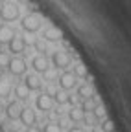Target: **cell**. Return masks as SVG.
Returning <instances> with one entry per match:
<instances>
[{
    "mask_svg": "<svg viewBox=\"0 0 131 132\" xmlns=\"http://www.w3.org/2000/svg\"><path fill=\"white\" fill-rule=\"evenodd\" d=\"M41 132H61V125L56 123V121H50V123H46V125L43 127Z\"/></svg>",
    "mask_w": 131,
    "mask_h": 132,
    "instance_id": "21",
    "label": "cell"
},
{
    "mask_svg": "<svg viewBox=\"0 0 131 132\" xmlns=\"http://www.w3.org/2000/svg\"><path fill=\"white\" fill-rule=\"evenodd\" d=\"M41 26H43V19H41L39 13H28L20 20V28L26 33H37L41 29Z\"/></svg>",
    "mask_w": 131,
    "mask_h": 132,
    "instance_id": "1",
    "label": "cell"
},
{
    "mask_svg": "<svg viewBox=\"0 0 131 132\" xmlns=\"http://www.w3.org/2000/svg\"><path fill=\"white\" fill-rule=\"evenodd\" d=\"M13 90V85H11V81L6 79V77H0V99H4L11 94Z\"/></svg>",
    "mask_w": 131,
    "mask_h": 132,
    "instance_id": "16",
    "label": "cell"
},
{
    "mask_svg": "<svg viewBox=\"0 0 131 132\" xmlns=\"http://www.w3.org/2000/svg\"><path fill=\"white\" fill-rule=\"evenodd\" d=\"M20 16V7L17 4H4L0 7V19L4 22H15Z\"/></svg>",
    "mask_w": 131,
    "mask_h": 132,
    "instance_id": "3",
    "label": "cell"
},
{
    "mask_svg": "<svg viewBox=\"0 0 131 132\" xmlns=\"http://www.w3.org/2000/svg\"><path fill=\"white\" fill-rule=\"evenodd\" d=\"M94 106H96V103L92 101V97H91V99H85V101H83V105H81V110L87 114V112H92Z\"/></svg>",
    "mask_w": 131,
    "mask_h": 132,
    "instance_id": "24",
    "label": "cell"
},
{
    "mask_svg": "<svg viewBox=\"0 0 131 132\" xmlns=\"http://www.w3.org/2000/svg\"><path fill=\"white\" fill-rule=\"evenodd\" d=\"M19 2H20V4H28V2H30V0H19Z\"/></svg>",
    "mask_w": 131,
    "mask_h": 132,
    "instance_id": "31",
    "label": "cell"
},
{
    "mask_svg": "<svg viewBox=\"0 0 131 132\" xmlns=\"http://www.w3.org/2000/svg\"><path fill=\"white\" fill-rule=\"evenodd\" d=\"M13 132H26V130H24V128H15Z\"/></svg>",
    "mask_w": 131,
    "mask_h": 132,
    "instance_id": "30",
    "label": "cell"
},
{
    "mask_svg": "<svg viewBox=\"0 0 131 132\" xmlns=\"http://www.w3.org/2000/svg\"><path fill=\"white\" fill-rule=\"evenodd\" d=\"M13 130L15 128H13L9 119H2V121H0V132H13Z\"/></svg>",
    "mask_w": 131,
    "mask_h": 132,
    "instance_id": "25",
    "label": "cell"
},
{
    "mask_svg": "<svg viewBox=\"0 0 131 132\" xmlns=\"http://www.w3.org/2000/svg\"><path fill=\"white\" fill-rule=\"evenodd\" d=\"M52 64L57 70H67L72 64V57L68 55V52H65V50H56L52 53Z\"/></svg>",
    "mask_w": 131,
    "mask_h": 132,
    "instance_id": "2",
    "label": "cell"
},
{
    "mask_svg": "<svg viewBox=\"0 0 131 132\" xmlns=\"http://www.w3.org/2000/svg\"><path fill=\"white\" fill-rule=\"evenodd\" d=\"M61 39H63V33H61V29L56 28V26H48V28L43 31V40H44V42H59Z\"/></svg>",
    "mask_w": 131,
    "mask_h": 132,
    "instance_id": "11",
    "label": "cell"
},
{
    "mask_svg": "<svg viewBox=\"0 0 131 132\" xmlns=\"http://www.w3.org/2000/svg\"><path fill=\"white\" fill-rule=\"evenodd\" d=\"M19 121L28 128V127H35V123H37V114H35V110L31 108V106H22V110H20V116H19Z\"/></svg>",
    "mask_w": 131,
    "mask_h": 132,
    "instance_id": "4",
    "label": "cell"
},
{
    "mask_svg": "<svg viewBox=\"0 0 131 132\" xmlns=\"http://www.w3.org/2000/svg\"><path fill=\"white\" fill-rule=\"evenodd\" d=\"M26 132H41V130H39L37 127H28V128H26Z\"/></svg>",
    "mask_w": 131,
    "mask_h": 132,
    "instance_id": "29",
    "label": "cell"
},
{
    "mask_svg": "<svg viewBox=\"0 0 131 132\" xmlns=\"http://www.w3.org/2000/svg\"><path fill=\"white\" fill-rule=\"evenodd\" d=\"M68 132H87V130H85V128H81V127H72Z\"/></svg>",
    "mask_w": 131,
    "mask_h": 132,
    "instance_id": "28",
    "label": "cell"
},
{
    "mask_svg": "<svg viewBox=\"0 0 131 132\" xmlns=\"http://www.w3.org/2000/svg\"><path fill=\"white\" fill-rule=\"evenodd\" d=\"M83 118H85V112L81 110V106H72V108L68 110V119H70L72 123H81V121H83Z\"/></svg>",
    "mask_w": 131,
    "mask_h": 132,
    "instance_id": "14",
    "label": "cell"
},
{
    "mask_svg": "<svg viewBox=\"0 0 131 132\" xmlns=\"http://www.w3.org/2000/svg\"><path fill=\"white\" fill-rule=\"evenodd\" d=\"M8 70L11 75L15 77H19V75H26V70H28V66H26V61L22 57H15L9 61V66H8Z\"/></svg>",
    "mask_w": 131,
    "mask_h": 132,
    "instance_id": "5",
    "label": "cell"
},
{
    "mask_svg": "<svg viewBox=\"0 0 131 132\" xmlns=\"http://www.w3.org/2000/svg\"><path fill=\"white\" fill-rule=\"evenodd\" d=\"M92 116H94V119H105V106L104 105H96L92 108Z\"/></svg>",
    "mask_w": 131,
    "mask_h": 132,
    "instance_id": "20",
    "label": "cell"
},
{
    "mask_svg": "<svg viewBox=\"0 0 131 132\" xmlns=\"http://www.w3.org/2000/svg\"><path fill=\"white\" fill-rule=\"evenodd\" d=\"M8 48H9V52H11L13 55H20V53H24V50H26V40H24V37L15 35V37L11 39V42L8 44Z\"/></svg>",
    "mask_w": 131,
    "mask_h": 132,
    "instance_id": "12",
    "label": "cell"
},
{
    "mask_svg": "<svg viewBox=\"0 0 131 132\" xmlns=\"http://www.w3.org/2000/svg\"><path fill=\"white\" fill-rule=\"evenodd\" d=\"M76 101H78V97H76V95H72V94H68V103H70L72 106H78V105H76Z\"/></svg>",
    "mask_w": 131,
    "mask_h": 132,
    "instance_id": "27",
    "label": "cell"
},
{
    "mask_svg": "<svg viewBox=\"0 0 131 132\" xmlns=\"http://www.w3.org/2000/svg\"><path fill=\"white\" fill-rule=\"evenodd\" d=\"M52 97H54V103H57V105H67V103H68V94H67V92L57 90Z\"/></svg>",
    "mask_w": 131,
    "mask_h": 132,
    "instance_id": "19",
    "label": "cell"
},
{
    "mask_svg": "<svg viewBox=\"0 0 131 132\" xmlns=\"http://www.w3.org/2000/svg\"><path fill=\"white\" fill-rule=\"evenodd\" d=\"M31 68H33L37 73H46L50 70V62H48L46 55H35L31 59Z\"/></svg>",
    "mask_w": 131,
    "mask_h": 132,
    "instance_id": "9",
    "label": "cell"
},
{
    "mask_svg": "<svg viewBox=\"0 0 131 132\" xmlns=\"http://www.w3.org/2000/svg\"><path fill=\"white\" fill-rule=\"evenodd\" d=\"M22 85H24L30 92H37V90L43 88V79H41L39 75H35V73H26Z\"/></svg>",
    "mask_w": 131,
    "mask_h": 132,
    "instance_id": "8",
    "label": "cell"
},
{
    "mask_svg": "<svg viewBox=\"0 0 131 132\" xmlns=\"http://www.w3.org/2000/svg\"><path fill=\"white\" fill-rule=\"evenodd\" d=\"M57 82H59V88H61V90H72V88H76L78 77H76L72 72H63V73L57 77Z\"/></svg>",
    "mask_w": 131,
    "mask_h": 132,
    "instance_id": "6",
    "label": "cell"
},
{
    "mask_svg": "<svg viewBox=\"0 0 131 132\" xmlns=\"http://www.w3.org/2000/svg\"><path fill=\"white\" fill-rule=\"evenodd\" d=\"M13 92H15V95H17V101H26V99L30 97V90L24 85H17L13 88Z\"/></svg>",
    "mask_w": 131,
    "mask_h": 132,
    "instance_id": "17",
    "label": "cell"
},
{
    "mask_svg": "<svg viewBox=\"0 0 131 132\" xmlns=\"http://www.w3.org/2000/svg\"><path fill=\"white\" fill-rule=\"evenodd\" d=\"M20 110H22V106H20V103L17 101V99H15V101H9V103L6 105V108H4V112H6V119H9V121L19 119Z\"/></svg>",
    "mask_w": 131,
    "mask_h": 132,
    "instance_id": "10",
    "label": "cell"
},
{
    "mask_svg": "<svg viewBox=\"0 0 131 132\" xmlns=\"http://www.w3.org/2000/svg\"><path fill=\"white\" fill-rule=\"evenodd\" d=\"M76 95L81 99H91L92 97V85L91 82H85V85H79L76 90Z\"/></svg>",
    "mask_w": 131,
    "mask_h": 132,
    "instance_id": "15",
    "label": "cell"
},
{
    "mask_svg": "<svg viewBox=\"0 0 131 132\" xmlns=\"http://www.w3.org/2000/svg\"><path fill=\"white\" fill-rule=\"evenodd\" d=\"M17 35L15 33V29L8 24H0V44H9L11 39Z\"/></svg>",
    "mask_w": 131,
    "mask_h": 132,
    "instance_id": "13",
    "label": "cell"
},
{
    "mask_svg": "<svg viewBox=\"0 0 131 132\" xmlns=\"http://www.w3.org/2000/svg\"><path fill=\"white\" fill-rule=\"evenodd\" d=\"M33 46H35V50L39 52V55H44V53L48 52V46H46V42H44V40H35V42H33Z\"/></svg>",
    "mask_w": 131,
    "mask_h": 132,
    "instance_id": "23",
    "label": "cell"
},
{
    "mask_svg": "<svg viewBox=\"0 0 131 132\" xmlns=\"http://www.w3.org/2000/svg\"><path fill=\"white\" fill-rule=\"evenodd\" d=\"M35 106H37V110H41V112H50V110L54 108V97L48 95L46 92H44V94H39L37 99H35Z\"/></svg>",
    "mask_w": 131,
    "mask_h": 132,
    "instance_id": "7",
    "label": "cell"
},
{
    "mask_svg": "<svg viewBox=\"0 0 131 132\" xmlns=\"http://www.w3.org/2000/svg\"><path fill=\"white\" fill-rule=\"evenodd\" d=\"M9 61H11V57L6 53V52H2V50H0V68H8L9 66Z\"/></svg>",
    "mask_w": 131,
    "mask_h": 132,
    "instance_id": "22",
    "label": "cell"
},
{
    "mask_svg": "<svg viewBox=\"0 0 131 132\" xmlns=\"http://www.w3.org/2000/svg\"><path fill=\"white\" fill-rule=\"evenodd\" d=\"M2 110H4V108H2V103H0V114H2Z\"/></svg>",
    "mask_w": 131,
    "mask_h": 132,
    "instance_id": "32",
    "label": "cell"
},
{
    "mask_svg": "<svg viewBox=\"0 0 131 132\" xmlns=\"http://www.w3.org/2000/svg\"><path fill=\"white\" fill-rule=\"evenodd\" d=\"M72 73H74L76 77H79V79H87V77H89L87 66H85L83 62H76V64H74V70H72Z\"/></svg>",
    "mask_w": 131,
    "mask_h": 132,
    "instance_id": "18",
    "label": "cell"
},
{
    "mask_svg": "<svg viewBox=\"0 0 131 132\" xmlns=\"http://www.w3.org/2000/svg\"><path fill=\"white\" fill-rule=\"evenodd\" d=\"M100 127H102V130H104V132H113V130H114L113 121H111V119H107V118H105V119H102V125H100Z\"/></svg>",
    "mask_w": 131,
    "mask_h": 132,
    "instance_id": "26",
    "label": "cell"
}]
</instances>
